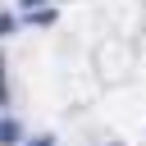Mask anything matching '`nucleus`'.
<instances>
[{"mask_svg": "<svg viewBox=\"0 0 146 146\" xmlns=\"http://www.w3.org/2000/svg\"><path fill=\"white\" fill-rule=\"evenodd\" d=\"M0 32H9V18H0Z\"/></svg>", "mask_w": 146, "mask_h": 146, "instance_id": "f03ea898", "label": "nucleus"}, {"mask_svg": "<svg viewBox=\"0 0 146 146\" xmlns=\"http://www.w3.org/2000/svg\"><path fill=\"white\" fill-rule=\"evenodd\" d=\"M36 146H50V141H36Z\"/></svg>", "mask_w": 146, "mask_h": 146, "instance_id": "7ed1b4c3", "label": "nucleus"}, {"mask_svg": "<svg viewBox=\"0 0 146 146\" xmlns=\"http://www.w3.org/2000/svg\"><path fill=\"white\" fill-rule=\"evenodd\" d=\"M14 137H18V128L14 123H0V141H14Z\"/></svg>", "mask_w": 146, "mask_h": 146, "instance_id": "f257e3e1", "label": "nucleus"}]
</instances>
